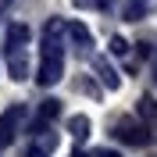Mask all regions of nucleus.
I'll list each match as a JSON object with an SVG mask.
<instances>
[{"label": "nucleus", "mask_w": 157, "mask_h": 157, "mask_svg": "<svg viewBox=\"0 0 157 157\" xmlns=\"http://www.w3.org/2000/svg\"><path fill=\"white\" fill-rule=\"evenodd\" d=\"M61 21H50L47 36H43V47H39V71L36 82L39 86H57L61 71H64V47H61Z\"/></svg>", "instance_id": "nucleus-1"}, {"label": "nucleus", "mask_w": 157, "mask_h": 157, "mask_svg": "<svg viewBox=\"0 0 157 157\" xmlns=\"http://www.w3.org/2000/svg\"><path fill=\"white\" fill-rule=\"evenodd\" d=\"M114 136L121 139V143H128V147H143V143H150V128L139 125L136 118H121L114 125Z\"/></svg>", "instance_id": "nucleus-2"}, {"label": "nucleus", "mask_w": 157, "mask_h": 157, "mask_svg": "<svg viewBox=\"0 0 157 157\" xmlns=\"http://www.w3.org/2000/svg\"><path fill=\"white\" fill-rule=\"evenodd\" d=\"M25 118V107L21 104H14L11 111H4V118H0V150L7 147L11 139H14V132H18V121Z\"/></svg>", "instance_id": "nucleus-3"}, {"label": "nucleus", "mask_w": 157, "mask_h": 157, "mask_svg": "<svg viewBox=\"0 0 157 157\" xmlns=\"http://www.w3.org/2000/svg\"><path fill=\"white\" fill-rule=\"evenodd\" d=\"M29 25H21V21H14V25H7V47H4V54H18V50H25V43H29Z\"/></svg>", "instance_id": "nucleus-4"}, {"label": "nucleus", "mask_w": 157, "mask_h": 157, "mask_svg": "<svg viewBox=\"0 0 157 157\" xmlns=\"http://www.w3.org/2000/svg\"><path fill=\"white\" fill-rule=\"evenodd\" d=\"M139 118H143V125L150 128V136L157 139V100L154 97H143V100H139Z\"/></svg>", "instance_id": "nucleus-5"}, {"label": "nucleus", "mask_w": 157, "mask_h": 157, "mask_svg": "<svg viewBox=\"0 0 157 157\" xmlns=\"http://www.w3.org/2000/svg\"><path fill=\"white\" fill-rule=\"evenodd\" d=\"M7 71L14 82H25L29 78V61H25V50H18V54H7Z\"/></svg>", "instance_id": "nucleus-6"}, {"label": "nucleus", "mask_w": 157, "mask_h": 157, "mask_svg": "<svg viewBox=\"0 0 157 157\" xmlns=\"http://www.w3.org/2000/svg\"><path fill=\"white\" fill-rule=\"evenodd\" d=\"M97 75H100V82H104L107 89H118V86H121V78H118V71L111 68V64H107L104 57H97Z\"/></svg>", "instance_id": "nucleus-7"}, {"label": "nucleus", "mask_w": 157, "mask_h": 157, "mask_svg": "<svg viewBox=\"0 0 157 157\" xmlns=\"http://www.w3.org/2000/svg\"><path fill=\"white\" fill-rule=\"evenodd\" d=\"M68 36L75 39V47H82V50L93 43V36H89V29L82 25V21H68Z\"/></svg>", "instance_id": "nucleus-8"}, {"label": "nucleus", "mask_w": 157, "mask_h": 157, "mask_svg": "<svg viewBox=\"0 0 157 157\" xmlns=\"http://www.w3.org/2000/svg\"><path fill=\"white\" fill-rule=\"evenodd\" d=\"M68 132H71L75 139H86V136H89V118H86V114L68 118Z\"/></svg>", "instance_id": "nucleus-9"}, {"label": "nucleus", "mask_w": 157, "mask_h": 157, "mask_svg": "<svg viewBox=\"0 0 157 157\" xmlns=\"http://www.w3.org/2000/svg\"><path fill=\"white\" fill-rule=\"evenodd\" d=\"M61 114V100H43V104H39V121H54V118Z\"/></svg>", "instance_id": "nucleus-10"}, {"label": "nucleus", "mask_w": 157, "mask_h": 157, "mask_svg": "<svg viewBox=\"0 0 157 157\" xmlns=\"http://www.w3.org/2000/svg\"><path fill=\"white\" fill-rule=\"evenodd\" d=\"M143 11H147V4H143V0H132V4L125 7V21H139Z\"/></svg>", "instance_id": "nucleus-11"}, {"label": "nucleus", "mask_w": 157, "mask_h": 157, "mask_svg": "<svg viewBox=\"0 0 157 157\" xmlns=\"http://www.w3.org/2000/svg\"><path fill=\"white\" fill-rule=\"evenodd\" d=\"M75 7L78 11H100V7H107V0H75Z\"/></svg>", "instance_id": "nucleus-12"}, {"label": "nucleus", "mask_w": 157, "mask_h": 157, "mask_svg": "<svg viewBox=\"0 0 157 157\" xmlns=\"http://www.w3.org/2000/svg\"><path fill=\"white\" fill-rule=\"evenodd\" d=\"M111 54H118V57H121V54H128V43H125L121 36H114V39H111Z\"/></svg>", "instance_id": "nucleus-13"}, {"label": "nucleus", "mask_w": 157, "mask_h": 157, "mask_svg": "<svg viewBox=\"0 0 157 157\" xmlns=\"http://www.w3.org/2000/svg\"><path fill=\"white\" fill-rule=\"evenodd\" d=\"M93 157H118V154H114V150H97Z\"/></svg>", "instance_id": "nucleus-14"}]
</instances>
